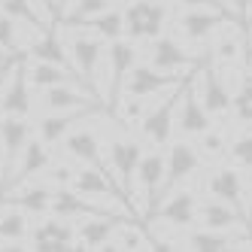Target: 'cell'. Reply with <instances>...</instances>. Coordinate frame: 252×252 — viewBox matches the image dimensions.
I'll use <instances>...</instances> for the list:
<instances>
[{"label": "cell", "instance_id": "6da1fadb", "mask_svg": "<svg viewBox=\"0 0 252 252\" xmlns=\"http://www.w3.org/2000/svg\"><path fill=\"white\" fill-rule=\"evenodd\" d=\"M186 82V79H183ZM183 82L173 85L170 88V94L167 97H161V103H149V110L143 113L140 119V134L143 140L149 143V146H164V143L173 137V128H176V110H179V97H183Z\"/></svg>", "mask_w": 252, "mask_h": 252}, {"label": "cell", "instance_id": "7a4b0ae2", "mask_svg": "<svg viewBox=\"0 0 252 252\" xmlns=\"http://www.w3.org/2000/svg\"><path fill=\"white\" fill-rule=\"evenodd\" d=\"M122 15H125V33L131 40H155L164 31L167 6L161 0H131Z\"/></svg>", "mask_w": 252, "mask_h": 252}, {"label": "cell", "instance_id": "3957f363", "mask_svg": "<svg viewBox=\"0 0 252 252\" xmlns=\"http://www.w3.org/2000/svg\"><path fill=\"white\" fill-rule=\"evenodd\" d=\"M103 43L97 33H73L67 43V52H70V58H73V67L79 70V76L82 82L92 88V92H100V82H97V70L103 64Z\"/></svg>", "mask_w": 252, "mask_h": 252}, {"label": "cell", "instance_id": "277c9868", "mask_svg": "<svg viewBox=\"0 0 252 252\" xmlns=\"http://www.w3.org/2000/svg\"><path fill=\"white\" fill-rule=\"evenodd\" d=\"M140 158H143V146L131 137H116L110 143V167L122 186V194L128 197V207L131 216H140L134 201H131V189H134V179H137V167H140Z\"/></svg>", "mask_w": 252, "mask_h": 252}, {"label": "cell", "instance_id": "5b68a950", "mask_svg": "<svg viewBox=\"0 0 252 252\" xmlns=\"http://www.w3.org/2000/svg\"><path fill=\"white\" fill-rule=\"evenodd\" d=\"M201 152H197V146H191V143H173V146L167 149V164H164V179H161V189H158V197L155 201L161 204L164 197L183 183V179H189L197 167H201ZM158 210V207H155Z\"/></svg>", "mask_w": 252, "mask_h": 252}, {"label": "cell", "instance_id": "8992f818", "mask_svg": "<svg viewBox=\"0 0 252 252\" xmlns=\"http://www.w3.org/2000/svg\"><path fill=\"white\" fill-rule=\"evenodd\" d=\"M106 64H110V79H106V106L116 110L119 106V97H122V88H125V79H128L131 67L137 64V49L131 40H113L110 49H106Z\"/></svg>", "mask_w": 252, "mask_h": 252}, {"label": "cell", "instance_id": "52a82bcc", "mask_svg": "<svg viewBox=\"0 0 252 252\" xmlns=\"http://www.w3.org/2000/svg\"><path fill=\"white\" fill-rule=\"evenodd\" d=\"M31 249L67 252V249H82V243L76 237V228L70 225L64 216H55V219H46L31 231Z\"/></svg>", "mask_w": 252, "mask_h": 252}, {"label": "cell", "instance_id": "ba28073f", "mask_svg": "<svg viewBox=\"0 0 252 252\" xmlns=\"http://www.w3.org/2000/svg\"><path fill=\"white\" fill-rule=\"evenodd\" d=\"M179 82H183L179 73H164V70H155L152 64L149 67L146 64H134L122 92L128 97H155V94L164 92V88H173Z\"/></svg>", "mask_w": 252, "mask_h": 252}, {"label": "cell", "instance_id": "9c48e42d", "mask_svg": "<svg viewBox=\"0 0 252 252\" xmlns=\"http://www.w3.org/2000/svg\"><path fill=\"white\" fill-rule=\"evenodd\" d=\"M201 79H197V97H201L204 103V110L210 116H222L231 110V103H234V94L228 92V85L222 82V73L210 64V58L204 61L201 67V73H197Z\"/></svg>", "mask_w": 252, "mask_h": 252}, {"label": "cell", "instance_id": "30bf717a", "mask_svg": "<svg viewBox=\"0 0 252 252\" xmlns=\"http://www.w3.org/2000/svg\"><path fill=\"white\" fill-rule=\"evenodd\" d=\"M164 164H167V155L164 152H149L140 158V167H137V183H140V191H143V204H146V210H143V216L146 219H152L155 216V207H158V189H161V179H164Z\"/></svg>", "mask_w": 252, "mask_h": 252}, {"label": "cell", "instance_id": "8fae6325", "mask_svg": "<svg viewBox=\"0 0 252 252\" xmlns=\"http://www.w3.org/2000/svg\"><path fill=\"white\" fill-rule=\"evenodd\" d=\"M49 164H52L49 143H43V140H28V146L22 149L19 161H15V167H12V176H6V183H3V189H0V194H6L9 189H15L19 183H25V179L43 173Z\"/></svg>", "mask_w": 252, "mask_h": 252}, {"label": "cell", "instance_id": "7c38bea8", "mask_svg": "<svg viewBox=\"0 0 252 252\" xmlns=\"http://www.w3.org/2000/svg\"><path fill=\"white\" fill-rule=\"evenodd\" d=\"M28 140H31V125H28L25 116H3V119H0V149H3V158H6L3 183H6V176L12 173L22 149L28 146ZM3 183H0V189H3Z\"/></svg>", "mask_w": 252, "mask_h": 252}, {"label": "cell", "instance_id": "4fadbf2b", "mask_svg": "<svg viewBox=\"0 0 252 252\" xmlns=\"http://www.w3.org/2000/svg\"><path fill=\"white\" fill-rule=\"evenodd\" d=\"M28 67L25 58L15 55L9 67V79L3 88V116H28L31 113V92H28Z\"/></svg>", "mask_w": 252, "mask_h": 252}, {"label": "cell", "instance_id": "5bb4252c", "mask_svg": "<svg viewBox=\"0 0 252 252\" xmlns=\"http://www.w3.org/2000/svg\"><path fill=\"white\" fill-rule=\"evenodd\" d=\"M210 113L204 110L201 97H197V88L191 79L183 82V97H179V131L189 137H201L204 131H210Z\"/></svg>", "mask_w": 252, "mask_h": 252}, {"label": "cell", "instance_id": "9a60e30c", "mask_svg": "<svg viewBox=\"0 0 252 252\" xmlns=\"http://www.w3.org/2000/svg\"><path fill=\"white\" fill-rule=\"evenodd\" d=\"M231 19L228 12H222V9H189V12H183L179 15V33L189 40V43H204L210 33L219 28V25H225ZM234 22H240V19H234Z\"/></svg>", "mask_w": 252, "mask_h": 252}, {"label": "cell", "instance_id": "2e32d148", "mask_svg": "<svg viewBox=\"0 0 252 252\" xmlns=\"http://www.w3.org/2000/svg\"><path fill=\"white\" fill-rule=\"evenodd\" d=\"M64 149H67V155L70 158H76V161H82V164H88V167H97L100 173H106L113 179V173H110V167H106V161H103V152H100V140L88 131V128H79V131H70L67 137H64ZM122 189V186H119ZM131 210V207H128Z\"/></svg>", "mask_w": 252, "mask_h": 252}, {"label": "cell", "instance_id": "e0dca14e", "mask_svg": "<svg viewBox=\"0 0 252 252\" xmlns=\"http://www.w3.org/2000/svg\"><path fill=\"white\" fill-rule=\"evenodd\" d=\"M149 64L155 70H164V73H186V70L194 67V55H189L170 37H155L152 49H149Z\"/></svg>", "mask_w": 252, "mask_h": 252}, {"label": "cell", "instance_id": "ac0fdd59", "mask_svg": "<svg viewBox=\"0 0 252 252\" xmlns=\"http://www.w3.org/2000/svg\"><path fill=\"white\" fill-rule=\"evenodd\" d=\"M152 219H161V222L176 225V228H191L197 222V201H194V194L173 189L164 201L158 204V210H155Z\"/></svg>", "mask_w": 252, "mask_h": 252}, {"label": "cell", "instance_id": "d6986e66", "mask_svg": "<svg viewBox=\"0 0 252 252\" xmlns=\"http://www.w3.org/2000/svg\"><path fill=\"white\" fill-rule=\"evenodd\" d=\"M97 110V106H79V110H64V113H46L40 119V140L49 143V146H55V143H61L70 131H73V125L85 122L88 116H92Z\"/></svg>", "mask_w": 252, "mask_h": 252}, {"label": "cell", "instance_id": "ffe728a7", "mask_svg": "<svg viewBox=\"0 0 252 252\" xmlns=\"http://www.w3.org/2000/svg\"><path fill=\"white\" fill-rule=\"evenodd\" d=\"M207 189H210V194H213V197H219V201H225L228 207H234L237 213H243V216H246L243 179H240L237 167H219V170H213Z\"/></svg>", "mask_w": 252, "mask_h": 252}, {"label": "cell", "instance_id": "44dd1931", "mask_svg": "<svg viewBox=\"0 0 252 252\" xmlns=\"http://www.w3.org/2000/svg\"><path fill=\"white\" fill-rule=\"evenodd\" d=\"M189 249L197 252H219V249H237V246H252V234H234V231H216V228H201V231H191L186 237Z\"/></svg>", "mask_w": 252, "mask_h": 252}, {"label": "cell", "instance_id": "7402d4cb", "mask_svg": "<svg viewBox=\"0 0 252 252\" xmlns=\"http://www.w3.org/2000/svg\"><path fill=\"white\" fill-rule=\"evenodd\" d=\"M52 213L64 216V219H73V216H106L113 210L85 201V194H79L76 189H70V186H58L55 194H52Z\"/></svg>", "mask_w": 252, "mask_h": 252}, {"label": "cell", "instance_id": "603a6c76", "mask_svg": "<svg viewBox=\"0 0 252 252\" xmlns=\"http://www.w3.org/2000/svg\"><path fill=\"white\" fill-rule=\"evenodd\" d=\"M237 28H240V22L228 19L225 28L216 33V40H213V49H210V52H213V58L219 61L222 70L240 64V55H243V33H240Z\"/></svg>", "mask_w": 252, "mask_h": 252}, {"label": "cell", "instance_id": "cb8c5ba5", "mask_svg": "<svg viewBox=\"0 0 252 252\" xmlns=\"http://www.w3.org/2000/svg\"><path fill=\"white\" fill-rule=\"evenodd\" d=\"M122 219H116L113 213L106 216H92V222H85L76 228V237L85 249H116L113 246V237H116V228H119Z\"/></svg>", "mask_w": 252, "mask_h": 252}, {"label": "cell", "instance_id": "d4e9b609", "mask_svg": "<svg viewBox=\"0 0 252 252\" xmlns=\"http://www.w3.org/2000/svg\"><path fill=\"white\" fill-rule=\"evenodd\" d=\"M79 85V82H76ZM76 85L70 82H61V85H52V88H43V110L46 113H64V110H79V106H92V97L88 92H79Z\"/></svg>", "mask_w": 252, "mask_h": 252}, {"label": "cell", "instance_id": "484cf974", "mask_svg": "<svg viewBox=\"0 0 252 252\" xmlns=\"http://www.w3.org/2000/svg\"><path fill=\"white\" fill-rule=\"evenodd\" d=\"M197 219H201L204 228H216V231H231V228H240V225L249 231V225L243 222L246 216L237 213L234 207H228L225 201H219V197H213V201H207L197 210Z\"/></svg>", "mask_w": 252, "mask_h": 252}, {"label": "cell", "instance_id": "4316f807", "mask_svg": "<svg viewBox=\"0 0 252 252\" xmlns=\"http://www.w3.org/2000/svg\"><path fill=\"white\" fill-rule=\"evenodd\" d=\"M52 194H55V189H46V186H31L19 194H3L0 197V204H6V207H19L25 210L28 216H46L52 213Z\"/></svg>", "mask_w": 252, "mask_h": 252}, {"label": "cell", "instance_id": "83f0119b", "mask_svg": "<svg viewBox=\"0 0 252 252\" xmlns=\"http://www.w3.org/2000/svg\"><path fill=\"white\" fill-rule=\"evenodd\" d=\"M31 55L37 58V61H49V64H58V67H67V70H76L73 67V58H70V52L61 46V40H58V33L55 31H43V37L37 40V43H31ZM79 73V70H76Z\"/></svg>", "mask_w": 252, "mask_h": 252}, {"label": "cell", "instance_id": "f1b7e54d", "mask_svg": "<svg viewBox=\"0 0 252 252\" xmlns=\"http://www.w3.org/2000/svg\"><path fill=\"white\" fill-rule=\"evenodd\" d=\"M28 79L37 88H52V85H61V82H79V85H85L76 70H67V67H58V64H49V61H37L33 67H28Z\"/></svg>", "mask_w": 252, "mask_h": 252}, {"label": "cell", "instance_id": "f546056e", "mask_svg": "<svg viewBox=\"0 0 252 252\" xmlns=\"http://www.w3.org/2000/svg\"><path fill=\"white\" fill-rule=\"evenodd\" d=\"M0 243H22L31 237V225H28V213L19 207H6L0 204Z\"/></svg>", "mask_w": 252, "mask_h": 252}, {"label": "cell", "instance_id": "4dcf8cb0", "mask_svg": "<svg viewBox=\"0 0 252 252\" xmlns=\"http://www.w3.org/2000/svg\"><path fill=\"white\" fill-rule=\"evenodd\" d=\"M113 9V0H73V9L61 12V25L64 28H76V25H88L92 19H97L100 12Z\"/></svg>", "mask_w": 252, "mask_h": 252}, {"label": "cell", "instance_id": "1f68e13d", "mask_svg": "<svg viewBox=\"0 0 252 252\" xmlns=\"http://www.w3.org/2000/svg\"><path fill=\"white\" fill-rule=\"evenodd\" d=\"M0 12L9 15V19H15V22L31 25L33 31H49L46 19L33 9V0H0Z\"/></svg>", "mask_w": 252, "mask_h": 252}, {"label": "cell", "instance_id": "d6a6232c", "mask_svg": "<svg viewBox=\"0 0 252 252\" xmlns=\"http://www.w3.org/2000/svg\"><path fill=\"white\" fill-rule=\"evenodd\" d=\"M88 28H92L100 40L113 43V40H119L122 33H125V15H122V12H116V9H106V12H100V15H97V19L88 22Z\"/></svg>", "mask_w": 252, "mask_h": 252}, {"label": "cell", "instance_id": "836d02e7", "mask_svg": "<svg viewBox=\"0 0 252 252\" xmlns=\"http://www.w3.org/2000/svg\"><path fill=\"white\" fill-rule=\"evenodd\" d=\"M116 249H152V240L143 234L137 225H119L116 228Z\"/></svg>", "mask_w": 252, "mask_h": 252}, {"label": "cell", "instance_id": "e575fe53", "mask_svg": "<svg viewBox=\"0 0 252 252\" xmlns=\"http://www.w3.org/2000/svg\"><path fill=\"white\" fill-rule=\"evenodd\" d=\"M231 110H234V116H237V122L252 125V79H246V82L240 85V92L234 94Z\"/></svg>", "mask_w": 252, "mask_h": 252}, {"label": "cell", "instance_id": "d590c367", "mask_svg": "<svg viewBox=\"0 0 252 252\" xmlns=\"http://www.w3.org/2000/svg\"><path fill=\"white\" fill-rule=\"evenodd\" d=\"M228 155H231V161L237 167L252 170V134H243L240 140H234L231 149H228Z\"/></svg>", "mask_w": 252, "mask_h": 252}, {"label": "cell", "instance_id": "8d00e7d4", "mask_svg": "<svg viewBox=\"0 0 252 252\" xmlns=\"http://www.w3.org/2000/svg\"><path fill=\"white\" fill-rule=\"evenodd\" d=\"M0 49L19 52V37H15V19L0 12Z\"/></svg>", "mask_w": 252, "mask_h": 252}, {"label": "cell", "instance_id": "74e56055", "mask_svg": "<svg viewBox=\"0 0 252 252\" xmlns=\"http://www.w3.org/2000/svg\"><path fill=\"white\" fill-rule=\"evenodd\" d=\"M176 3H183L186 9H197V6H201V9H222V12L231 15V19H243L231 3H222V0H176Z\"/></svg>", "mask_w": 252, "mask_h": 252}, {"label": "cell", "instance_id": "f35d334b", "mask_svg": "<svg viewBox=\"0 0 252 252\" xmlns=\"http://www.w3.org/2000/svg\"><path fill=\"white\" fill-rule=\"evenodd\" d=\"M201 149H204L207 155H225V152H228L222 134H213V131H204V134H201Z\"/></svg>", "mask_w": 252, "mask_h": 252}, {"label": "cell", "instance_id": "ab89813d", "mask_svg": "<svg viewBox=\"0 0 252 252\" xmlns=\"http://www.w3.org/2000/svg\"><path fill=\"white\" fill-rule=\"evenodd\" d=\"M73 170H70V167H64V164H55V167H52L49 170V179H52V183H58V186H73Z\"/></svg>", "mask_w": 252, "mask_h": 252}, {"label": "cell", "instance_id": "60d3db41", "mask_svg": "<svg viewBox=\"0 0 252 252\" xmlns=\"http://www.w3.org/2000/svg\"><path fill=\"white\" fill-rule=\"evenodd\" d=\"M33 3H40L49 15V22L52 19H61V0H33Z\"/></svg>", "mask_w": 252, "mask_h": 252}, {"label": "cell", "instance_id": "b9f144b4", "mask_svg": "<svg viewBox=\"0 0 252 252\" xmlns=\"http://www.w3.org/2000/svg\"><path fill=\"white\" fill-rule=\"evenodd\" d=\"M15 61V58H12ZM12 61L6 64V67H0V116H3V88H6V79H9V67H12Z\"/></svg>", "mask_w": 252, "mask_h": 252}, {"label": "cell", "instance_id": "7bdbcfd3", "mask_svg": "<svg viewBox=\"0 0 252 252\" xmlns=\"http://www.w3.org/2000/svg\"><path fill=\"white\" fill-rule=\"evenodd\" d=\"M246 186H249V201H246V219H249V234H252V170H249V179H246Z\"/></svg>", "mask_w": 252, "mask_h": 252}, {"label": "cell", "instance_id": "ee69618b", "mask_svg": "<svg viewBox=\"0 0 252 252\" xmlns=\"http://www.w3.org/2000/svg\"><path fill=\"white\" fill-rule=\"evenodd\" d=\"M3 170H6V158H3V149H0V183H3Z\"/></svg>", "mask_w": 252, "mask_h": 252}, {"label": "cell", "instance_id": "f6af8a7d", "mask_svg": "<svg viewBox=\"0 0 252 252\" xmlns=\"http://www.w3.org/2000/svg\"><path fill=\"white\" fill-rule=\"evenodd\" d=\"M246 61L252 64V37H249V46H246Z\"/></svg>", "mask_w": 252, "mask_h": 252}, {"label": "cell", "instance_id": "bcb514c9", "mask_svg": "<svg viewBox=\"0 0 252 252\" xmlns=\"http://www.w3.org/2000/svg\"><path fill=\"white\" fill-rule=\"evenodd\" d=\"M231 3H234V6H237L240 12H246V3H243V0H231Z\"/></svg>", "mask_w": 252, "mask_h": 252}, {"label": "cell", "instance_id": "7dc6e473", "mask_svg": "<svg viewBox=\"0 0 252 252\" xmlns=\"http://www.w3.org/2000/svg\"><path fill=\"white\" fill-rule=\"evenodd\" d=\"M243 19H246V25L252 28V9H246V15H243Z\"/></svg>", "mask_w": 252, "mask_h": 252}, {"label": "cell", "instance_id": "c3c4849f", "mask_svg": "<svg viewBox=\"0 0 252 252\" xmlns=\"http://www.w3.org/2000/svg\"><path fill=\"white\" fill-rule=\"evenodd\" d=\"M6 55H9V52H6ZM6 55H3V52H0V64H6V61H9Z\"/></svg>", "mask_w": 252, "mask_h": 252}, {"label": "cell", "instance_id": "681fc988", "mask_svg": "<svg viewBox=\"0 0 252 252\" xmlns=\"http://www.w3.org/2000/svg\"><path fill=\"white\" fill-rule=\"evenodd\" d=\"M6 64H9V61H6ZM6 64H0V67H6Z\"/></svg>", "mask_w": 252, "mask_h": 252}, {"label": "cell", "instance_id": "f907efd6", "mask_svg": "<svg viewBox=\"0 0 252 252\" xmlns=\"http://www.w3.org/2000/svg\"><path fill=\"white\" fill-rule=\"evenodd\" d=\"M246 3H249V0H246ZM243 15H246V12H243Z\"/></svg>", "mask_w": 252, "mask_h": 252}, {"label": "cell", "instance_id": "816d5d0a", "mask_svg": "<svg viewBox=\"0 0 252 252\" xmlns=\"http://www.w3.org/2000/svg\"><path fill=\"white\" fill-rule=\"evenodd\" d=\"M243 3H246V0H243Z\"/></svg>", "mask_w": 252, "mask_h": 252}]
</instances>
